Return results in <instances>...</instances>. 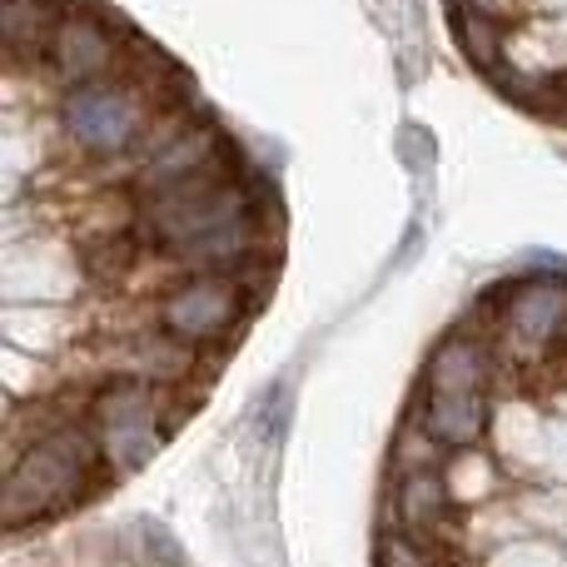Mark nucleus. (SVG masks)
<instances>
[{
	"label": "nucleus",
	"mask_w": 567,
	"mask_h": 567,
	"mask_svg": "<svg viewBox=\"0 0 567 567\" xmlns=\"http://www.w3.org/2000/svg\"><path fill=\"white\" fill-rule=\"evenodd\" d=\"M443 458H453V453L443 449V443L433 439L419 419H409V423H403V433H399V443H393V478H399V473L443 468Z\"/></svg>",
	"instance_id": "nucleus-13"
},
{
	"label": "nucleus",
	"mask_w": 567,
	"mask_h": 567,
	"mask_svg": "<svg viewBox=\"0 0 567 567\" xmlns=\"http://www.w3.org/2000/svg\"><path fill=\"white\" fill-rule=\"evenodd\" d=\"M449 25H453L458 50L483 70V75H488V70L508 55V30L513 25H503V20H488V16H478V10H453Z\"/></svg>",
	"instance_id": "nucleus-11"
},
{
	"label": "nucleus",
	"mask_w": 567,
	"mask_h": 567,
	"mask_svg": "<svg viewBox=\"0 0 567 567\" xmlns=\"http://www.w3.org/2000/svg\"><path fill=\"white\" fill-rule=\"evenodd\" d=\"M199 353L195 343L175 339L155 323V329H140V333H125L105 349V363L125 379H145V383H159V389H185L189 379L199 373Z\"/></svg>",
	"instance_id": "nucleus-6"
},
{
	"label": "nucleus",
	"mask_w": 567,
	"mask_h": 567,
	"mask_svg": "<svg viewBox=\"0 0 567 567\" xmlns=\"http://www.w3.org/2000/svg\"><path fill=\"white\" fill-rule=\"evenodd\" d=\"M70 10V0H6L0 6V30H6V55H10V80H20L30 65L40 70L50 45V30L60 25V16Z\"/></svg>",
	"instance_id": "nucleus-10"
},
{
	"label": "nucleus",
	"mask_w": 567,
	"mask_h": 567,
	"mask_svg": "<svg viewBox=\"0 0 567 567\" xmlns=\"http://www.w3.org/2000/svg\"><path fill=\"white\" fill-rule=\"evenodd\" d=\"M463 523V508L449 488V473L443 468H423V473H399V488H393V528L419 533L433 543H453Z\"/></svg>",
	"instance_id": "nucleus-7"
},
{
	"label": "nucleus",
	"mask_w": 567,
	"mask_h": 567,
	"mask_svg": "<svg viewBox=\"0 0 567 567\" xmlns=\"http://www.w3.org/2000/svg\"><path fill=\"white\" fill-rule=\"evenodd\" d=\"M498 383H503L498 339H478V333L453 329L449 339L433 349L423 389H443V393H493Z\"/></svg>",
	"instance_id": "nucleus-8"
},
{
	"label": "nucleus",
	"mask_w": 567,
	"mask_h": 567,
	"mask_svg": "<svg viewBox=\"0 0 567 567\" xmlns=\"http://www.w3.org/2000/svg\"><path fill=\"white\" fill-rule=\"evenodd\" d=\"M453 548L458 543H433V538H419V533H403L389 523L379 538V553H373V567H458Z\"/></svg>",
	"instance_id": "nucleus-12"
},
{
	"label": "nucleus",
	"mask_w": 567,
	"mask_h": 567,
	"mask_svg": "<svg viewBox=\"0 0 567 567\" xmlns=\"http://www.w3.org/2000/svg\"><path fill=\"white\" fill-rule=\"evenodd\" d=\"M159 100L150 95L140 80L110 75L95 85H75L60 95V130L65 140L95 165H130L135 145L145 140L150 120H155Z\"/></svg>",
	"instance_id": "nucleus-2"
},
{
	"label": "nucleus",
	"mask_w": 567,
	"mask_h": 567,
	"mask_svg": "<svg viewBox=\"0 0 567 567\" xmlns=\"http://www.w3.org/2000/svg\"><path fill=\"white\" fill-rule=\"evenodd\" d=\"M140 533H145V548H150L145 558L155 563V567H189V563H185V553H179V543H175V533H169V528H159V523H145Z\"/></svg>",
	"instance_id": "nucleus-15"
},
{
	"label": "nucleus",
	"mask_w": 567,
	"mask_h": 567,
	"mask_svg": "<svg viewBox=\"0 0 567 567\" xmlns=\"http://www.w3.org/2000/svg\"><path fill=\"white\" fill-rule=\"evenodd\" d=\"M125 45H130L125 25H110L105 16H90V10L70 6L65 16H60V25L50 30L40 70H45L50 85L65 95V90H75V85H95V80L125 75Z\"/></svg>",
	"instance_id": "nucleus-5"
},
{
	"label": "nucleus",
	"mask_w": 567,
	"mask_h": 567,
	"mask_svg": "<svg viewBox=\"0 0 567 567\" xmlns=\"http://www.w3.org/2000/svg\"><path fill=\"white\" fill-rule=\"evenodd\" d=\"M105 449L90 433L85 413L65 419L55 429L35 433L30 443H20L10 453L6 468V493H0V508H6V528L20 533L30 523L50 518V513L70 508V503H85L100 488V473H105Z\"/></svg>",
	"instance_id": "nucleus-1"
},
{
	"label": "nucleus",
	"mask_w": 567,
	"mask_h": 567,
	"mask_svg": "<svg viewBox=\"0 0 567 567\" xmlns=\"http://www.w3.org/2000/svg\"><path fill=\"white\" fill-rule=\"evenodd\" d=\"M399 155L409 169H429L433 159H439V145H433V135L423 125H403L399 130Z\"/></svg>",
	"instance_id": "nucleus-14"
},
{
	"label": "nucleus",
	"mask_w": 567,
	"mask_h": 567,
	"mask_svg": "<svg viewBox=\"0 0 567 567\" xmlns=\"http://www.w3.org/2000/svg\"><path fill=\"white\" fill-rule=\"evenodd\" d=\"M413 419H419L449 453H463V449H483V439H488V419H493V403H488V393L423 389L419 403H413Z\"/></svg>",
	"instance_id": "nucleus-9"
},
{
	"label": "nucleus",
	"mask_w": 567,
	"mask_h": 567,
	"mask_svg": "<svg viewBox=\"0 0 567 567\" xmlns=\"http://www.w3.org/2000/svg\"><path fill=\"white\" fill-rule=\"evenodd\" d=\"M249 309V293L235 275H179L159 293L155 303V323L175 339L209 349V343H225L239 329Z\"/></svg>",
	"instance_id": "nucleus-4"
},
{
	"label": "nucleus",
	"mask_w": 567,
	"mask_h": 567,
	"mask_svg": "<svg viewBox=\"0 0 567 567\" xmlns=\"http://www.w3.org/2000/svg\"><path fill=\"white\" fill-rule=\"evenodd\" d=\"M443 6H449V10H463V6H468V0H443Z\"/></svg>",
	"instance_id": "nucleus-16"
},
{
	"label": "nucleus",
	"mask_w": 567,
	"mask_h": 567,
	"mask_svg": "<svg viewBox=\"0 0 567 567\" xmlns=\"http://www.w3.org/2000/svg\"><path fill=\"white\" fill-rule=\"evenodd\" d=\"M165 393L159 383L145 379H125L110 373L95 393H85V423L105 449L110 473H135L140 463H150L165 443Z\"/></svg>",
	"instance_id": "nucleus-3"
}]
</instances>
